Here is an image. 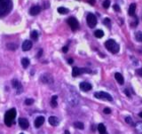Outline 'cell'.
<instances>
[{
	"label": "cell",
	"instance_id": "5b68a950",
	"mask_svg": "<svg viewBox=\"0 0 142 134\" xmlns=\"http://www.w3.org/2000/svg\"><path fill=\"white\" fill-rule=\"evenodd\" d=\"M86 22L90 28L93 29L97 25V18L93 13H89L86 17Z\"/></svg>",
	"mask_w": 142,
	"mask_h": 134
},
{
	"label": "cell",
	"instance_id": "60d3db41",
	"mask_svg": "<svg viewBox=\"0 0 142 134\" xmlns=\"http://www.w3.org/2000/svg\"><path fill=\"white\" fill-rule=\"evenodd\" d=\"M65 134H70V133H69V131H65Z\"/></svg>",
	"mask_w": 142,
	"mask_h": 134
},
{
	"label": "cell",
	"instance_id": "ac0fdd59",
	"mask_svg": "<svg viewBox=\"0 0 142 134\" xmlns=\"http://www.w3.org/2000/svg\"><path fill=\"white\" fill-rule=\"evenodd\" d=\"M135 126V130H136L138 134H142V122H138Z\"/></svg>",
	"mask_w": 142,
	"mask_h": 134
},
{
	"label": "cell",
	"instance_id": "4dcf8cb0",
	"mask_svg": "<svg viewBox=\"0 0 142 134\" xmlns=\"http://www.w3.org/2000/svg\"><path fill=\"white\" fill-rule=\"evenodd\" d=\"M125 122H126L127 123H129V124H133L132 120H131V118L130 116H128V117H126V118H125Z\"/></svg>",
	"mask_w": 142,
	"mask_h": 134
},
{
	"label": "cell",
	"instance_id": "7a4b0ae2",
	"mask_svg": "<svg viewBox=\"0 0 142 134\" xmlns=\"http://www.w3.org/2000/svg\"><path fill=\"white\" fill-rule=\"evenodd\" d=\"M16 116V109L15 108H12V109L8 110L5 113V123L7 126H12V124H13L14 123V118Z\"/></svg>",
	"mask_w": 142,
	"mask_h": 134
},
{
	"label": "cell",
	"instance_id": "44dd1931",
	"mask_svg": "<svg viewBox=\"0 0 142 134\" xmlns=\"http://www.w3.org/2000/svg\"><path fill=\"white\" fill-rule=\"evenodd\" d=\"M57 11H58V12L59 13H60V14H67L68 13V12H69V10L68 9H67V8H65V7H59L57 9Z\"/></svg>",
	"mask_w": 142,
	"mask_h": 134
},
{
	"label": "cell",
	"instance_id": "3957f363",
	"mask_svg": "<svg viewBox=\"0 0 142 134\" xmlns=\"http://www.w3.org/2000/svg\"><path fill=\"white\" fill-rule=\"evenodd\" d=\"M105 46H106V49L110 52V53H114V54L117 53L119 52V50H120V46H119V45L115 40H113V39H109V40L106 41Z\"/></svg>",
	"mask_w": 142,
	"mask_h": 134
},
{
	"label": "cell",
	"instance_id": "484cf974",
	"mask_svg": "<svg viewBox=\"0 0 142 134\" xmlns=\"http://www.w3.org/2000/svg\"><path fill=\"white\" fill-rule=\"evenodd\" d=\"M135 38H136L137 41L142 42V32L141 31H138L136 34H135Z\"/></svg>",
	"mask_w": 142,
	"mask_h": 134
},
{
	"label": "cell",
	"instance_id": "9a60e30c",
	"mask_svg": "<svg viewBox=\"0 0 142 134\" xmlns=\"http://www.w3.org/2000/svg\"><path fill=\"white\" fill-rule=\"evenodd\" d=\"M48 121H49L50 124L53 125V126H57L60 123V120L58 119V117H56V116H50Z\"/></svg>",
	"mask_w": 142,
	"mask_h": 134
},
{
	"label": "cell",
	"instance_id": "30bf717a",
	"mask_svg": "<svg viewBox=\"0 0 142 134\" xmlns=\"http://www.w3.org/2000/svg\"><path fill=\"white\" fill-rule=\"evenodd\" d=\"M19 125H20V127L22 129L26 130L30 126V123H29V121L26 118H20L19 119Z\"/></svg>",
	"mask_w": 142,
	"mask_h": 134
},
{
	"label": "cell",
	"instance_id": "1f68e13d",
	"mask_svg": "<svg viewBox=\"0 0 142 134\" xmlns=\"http://www.w3.org/2000/svg\"><path fill=\"white\" fill-rule=\"evenodd\" d=\"M103 112L105 113V114L108 115V114H110V113H111V109H110V108H104Z\"/></svg>",
	"mask_w": 142,
	"mask_h": 134
},
{
	"label": "cell",
	"instance_id": "7bdbcfd3",
	"mask_svg": "<svg viewBox=\"0 0 142 134\" xmlns=\"http://www.w3.org/2000/svg\"></svg>",
	"mask_w": 142,
	"mask_h": 134
},
{
	"label": "cell",
	"instance_id": "ffe728a7",
	"mask_svg": "<svg viewBox=\"0 0 142 134\" xmlns=\"http://www.w3.org/2000/svg\"><path fill=\"white\" fill-rule=\"evenodd\" d=\"M22 65L24 68H27L30 66V60L28 58H23L22 60Z\"/></svg>",
	"mask_w": 142,
	"mask_h": 134
},
{
	"label": "cell",
	"instance_id": "f35d334b",
	"mask_svg": "<svg viewBox=\"0 0 142 134\" xmlns=\"http://www.w3.org/2000/svg\"><path fill=\"white\" fill-rule=\"evenodd\" d=\"M68 62L69 64H72V63H73V60H72V59H69V60H68Z\"/></svg>",
	"mask_w": 142,
	"mask_h": 134
},
{
	"label": "cell",
	"instance_id": "f546056e",
	"mask_svg": "<svg viewBox=\"0 0 142 134\" xmlns=\"http://www.w3.org/2000/svg\"><path fill=\"white\" fill-rule=\"evenodd\" d=\"M7 47L9 48V50H15L17 48V45H13V44H9V45H7Z\"/></svg>",
	"mask_w": 142,
	"mask_h": 134
},
{
	"label": "cell",
	"instance_id": "d6a6232c",
	"mask_svg": "<svg viewBox=\"0 0 142 134\" xmlns=\"http://www.w3.org/2000/svg\"><path fill=\"white\" fill-rule=\"evenodd\" d=\"M113 7H114V10H115V11H116V12H119V11H120V7H119V5H115L114 6H113Z\"/></svg>",
	"mask_w": 142,
	"mask_h": 134
},
{
	"label": "cell",
	"instance_id": "7402d4cb",
	"mask_svg": "<svg viewBox=\"0 0 142 134\" xmlns=\"http://www.w3.org/2000/svg\"><path fill=\"white\" fill-rule=\"evenodd\" d=\"M94 35L97 38H101V37H103V36H104V32L101 30V29H98V30H96L94 32Z\"/></svg>",
	"mask_w": 142,
	"mask_h": 134
},
{
	"label": "cell",
	"instance_id": "603a6c76",
	"mask_svg": "<svg viewBox=\"0 0 142 134\" xmlns=\"http://www.w3.org/2000/svg\"><path fill=\"white\" fill-rule=\"evenodd\" d=\"M57 99H58V96H57V95L53 96V98H52L51 105H52V107H53V108L57 107V105H58V103H57Z\"/></svg>",
	"mask_w": 142,
	"mask_h": 134
},
{
	"label": "cell",
	"instance_id": "e0dca14e",
	"mask_svg": "<svg viewBox=\"0 0 142 134\" xmlns=\"http://www.w3.org/2000/svg\"><path fill=\"white\" fill-rule=\"evenodd\" d=\"M135 11H136V4L132 3L129 7V15L130 16H135Z\"/></svg>",
	"mask_w": 142,
	"mask_h": 134
},
{
	"label": "cell",
	"instance_id": "5bb4252c",
	"mask_svg": "<svg viewBox=\"0 0 142 134\" xmlns=\"http://www.w3.org/2000/svg\"><path fill=\"white\" fill-rule=\"evenodd\" d=\"M31 47H32V42L30 41V40L24 41L23 44H22V50H23L24 52L30 51V50L31 49Z\"/></svg>",
	"mask_w": 142,
	"mask_h": 134
},
{
	"label": "cell",
	"instance_id": "6da1fadb",
	"mask_svg": "<svg viewBox=\"0 0 142 134\" xmlns=\"http://www.w3.org/2000/svg\"><path fill=\"white\" fill-rule=\"evenodd\" d=\"M12 0H0V17L5 15L12 10Z\"/></svg>",
	"mask_w": 142,
	"mask_h": 134
},
{
	"label": "cell",
	"instance_id": "8fae6325",
	"mask_svg": "<svg viewBox=\"0 0 142 134\" xmlns=\"http://www.w3.org/2000/svg\"><path fill=\"white\" fill-rule=\"evenodd\" d=\"M79 87H80V89L83 91H88L90 90H91V88H93L91 83H87V82H83V83H81Z\"/></svg>",
	"mask_w": 142,
	"mask_h": 134
},
{
	"label": "cell",
	"instance_id": "8d00e7d4",
	"mask_svg": "<svg viewBox=\"0 0 142 134\" xmlns=\"http://www.w3.org/2000/svg\"><path fill=\"white\" fill-rule=\"evenodd\" d=\"M42 53H43V50L40 49L39 50V52H38V53H37V57H40V56L42 55Z\"/></svg>",
	"mask_w": 142,
	"mask_h": 134
},
{
	"label": "cell",
	"instance_id": "8992f818",
	"mask_svg": "<svg viewBox=\"0 0 142 134\" xmlns=\"http://www.w3.org/2000/svg\"><path fill=\"white\" fill-rule=\"evenodd\" d=\"M68 24L70 26V28L73 31H76V29H78V28H79L78 22H77L76 19L74 17H70L68 19Z\"/></svg>",
	"mask_w": 142,
	"mask_h": 134
},
{
	"label": "cell",
	"instance_id": "7c38bea8",
	"mask_svg": "<svg viewBox=\"0 0 142 134\" xmlns=\"http://www.w3.org/2000/svg\"><path fill=\"white\" fill-rule=\"evenodd\" d=\"M41 11V7L39 5H34L30 8V13L31 15H37V14L40 12Z\"/></svg>",
	"mask_w": 142,
	"mask_h": 134
},
{
	"label": "cell",
	"instance_id": "836d02e7",
	"mask_svg": "<svg viewBox=\"0 0 142 134\" xmlns=\"http://www.w3.org/2000/svg\"><path fill=\"white\" fill-rule=\"evenodd\" d=\"M136 73H137L138 75H139V76H142V68H139V69H137Z\"/></svg>",
	"mask_w": 142,
	"mask_h": 134
},
{
	"label": "cell",
	"instance_id": "d6986e66",
	"mask_svg": "<svg viewBox=\"0 0 142 134\" xmlns=\"http://www.w3.org/2000/svg\"><path fill=\"white\" fill-rule=\"evenodd\" d=\"M98 131H99L100 134H106V127L103 123H100L98 125Z\"/></svg>",
	"mask_w": 142,
	"mask_h": 134
},
{
	"label": "cell",
	"instance_id": "d4e9b609",
	"mask_svg": "<svg viewBox=\"0 0 142 134\" xmlns=\"http://www.w3.org/2000/svg\"><path fill=\"white\" fill-rule=\"evenodd\" d=\"M30 37L33 40H37V39L38 38V33H37V31L33 30L32 32L30 33Z\"/></svg>",
	"mask_w": 142,
	"mask_h": 134
},
{
	"label": "cell",
	"instance_id": "e575fe53",
	"mask_svg": "<svg viewBox=\"0 0 142 134\" xmlns=\"http://www.w3.org/2000/svg\"><path fill=\"white\" fill-rule=\"evenodd\" d=\"M68 51V46H64L63 48H62V52H63L64 53H66Z\"/></svg>",
	"mask_w": 142,
	"mask_h": 134
},
{
	"label": "cell",
	"instance_id": "4316f807",
	"mask_svg": "<svg viewBox=\"0 0 142 134\" xmlns=\"http://www.w3.org/2000/svg\"><path fill=\"white\" fill-rule=\"evenodd\" d=\"M103 24L108 27H111V20H110V19L106 18L105 20H103Z\"/></svg>",
	"mask_w": 142,
	"mask_h": 134
},
{
	"label": "cell",
	"instance_id": "83f0119b",
	"mask_svg": "<svg viewBox=\"0 0 142 134\" xmlns=\"http://www.w3.org/2000/svg\"><path fill=\"white\" fill-rule=\"evenodd\" d=\"M102 5H103V7L105 8V9H108L110 5V0H105V1L103 2V4H102Z\"/></svg>",
	"mask_w": 142,
	"mask_h": 134
},
{
	"label": "cell",
	"instance_id": "ab89813d",
	"mask_svg": "<svg viewBox=\"0 0 142 134\" xmlns=\"http://www.w3.org/2000/svg\"><path fill=\"white\" fill-rule=\"evenodd\" d=\"M139 117H141V118H142V112L139 113Z\"/></svg>",
	"mask_w": 142,
	"mask_h": 134
},
{
	"label": "cell",
	"instance_id": "9c48e42d",
	"mask_svg": "<svg viewBox=\"0 0 142 134\" xmlns=\"http://www.w3.org/2000/svg\"><path fill=\"white\" fill-rule=\"evenodd\" d=\"M41 81L43 82L44 83H48V84H51V83H53V78L52 77L51 75L49 74H44L43 76H41Z\"/></svg>",
	"mask_w": 142,
	"mask_h": 134
},
{
	"label": "cell",
	"instance_id": "ba28073f",
	"mask_svg": "<svg viewBox=\"0 0 142 134\" xmlns=\"http://www.w3.org/2000/svg\"><path fill=\"white\" fill-rule=\"evenodd\" d=\"M12 87L15 88L16 91H17V94H20L22 93V85L18 80L13 79V80L12 81Z\"/></svg>",
	"mask_w": 142,
	"mask_h": 134
},
{
	"label": "cell",
	"instance_id": "f1b7e54d",
	"mask_svg": "<svg viewBox=\"0 0 142 134\" xmlns=\"http://www.w3.org/2000/svg\"><path fill=\"white\" fill-rule=\"evenodd\" d=\"M33 102H34L33 99H27L26 100H25V104L28 106H30L31 104H33Z\"/></svg>",
	"mask_w": 142,
	"mask_h": 134
},
{
	"label": "cell",
	"instance_id": "74e56055",
	"mask_svg": "<svg viewBox=\"0 0 142 134\" xmlns=\"http://www.w3.org/2000/svg\"><path fill=\"white\" fill-rule=\"evenodd\" d=\"M89 3L91 4V5H94V4H95V0H89Z\"/></svg>",
	"mask_w": 142,
	"mask_h": 134
},
{
	"label": "cell",
	"instance_id": "2e32d148",
	"mask_svg": "<svg viewBox=\"0 0 142 134\" xmlns=\"http://www.w3.org/2000/svg\"><path fill=\"white\" fill-rule=\"evenodd\" d=\"M115 77H116V80L117 81V83L119 84H124V76L120 74V73H116L115 74Z\"/></svg>",
	"mask_w": 142,
	"mask_h": 134
},
{
	"label": "cell",
	"instance_id": "d590c367",
	"mask_svg": "<svg viewBox=\"0 0 142 134\" xmlns=\"http://www.w3.org/2000/svg\"><path fill=\"white\" fill-rule=\"evenodd\" d=\"M124 93H125V94H126L127 96H128V97H131V94H130V93H129V91L127 89L124 90Z\"/></svg>",
	"mask_w": 142,
	"mask_h": 134
},
{
	"label": "cell",
	"instance_id": "52a82bcc",
	"mask_svg": "<svg viewBox=\"0 0 142 134\" xmlns=\"http://www.w3.org/2000/svg\"><path fill=\"white\" fill-rule=\"evenodd\" d=\"M83 73H91V70L87 69V68H77V67L73 68L72 76L74 77L79 76V75H81V74H83Z\"/></svg>",
	"mask_w": 142,
	"mask_h": 134
},
{
	"label": "cell",
	"instance_id": "4fadbf2b",
	"mask_svg": "<svg viewBox=\"0 0 142 134\" xmlns=\"http://www.w3.org/2000/svg\"><path fill=\"white\" fill-rule=\"evenodd\" d=\"M45 123V117L44 116H38L35 120V127L36 128H39L40 126L44 124Z\"/></svg>",
	"mask_w": 142,
	"mask_h": 134
},
{
	"label": "cell",
	"instance_id": "277c9868",
	"mask_svg": "<svg viewBox=\"0 0 142 134\" xmlns=\"http://www.w3.org/2000/svg\"><path fill=\"white\" fill-rule=\"evenodd\" d=\"M94 97L100 100H108V101H112L113 98L109 93H105V91H98V93H94Z\"/></svg>",
	"mask_w": 142,
	"mask_h": 134
},
{
	"label": "cell",
	"instance_id": "cb8c5ba5",
	"mask_svg": "<svg viewBox=\"0 0 142 134\" xmlns=\"http://www.w3.org/2000/svg\"><path fill=\"white\" fill-rule=\"evenodd\" d=\"M74 126L76 127V128L79 129V130H83V128H84V125H83V123H81V122H76V123H74Z\"/></svg>",
	"mask_w": 142,
	"mask_h": 134
},
{
	"label": "cell",
	"instance_id": "b9f144b4",
	"mask_svg": "<svg viewBox=\"0 0 142 134\" xmlns=\"http://www.w3.org/2000/svg\"><path fill=\"white\" fill-rule=\"evenodd\" d=\"M20 134H24V133H20Z\"/></svg>",
	"mask_w": 142,
	"mask_h": 134
}]
</instances>
